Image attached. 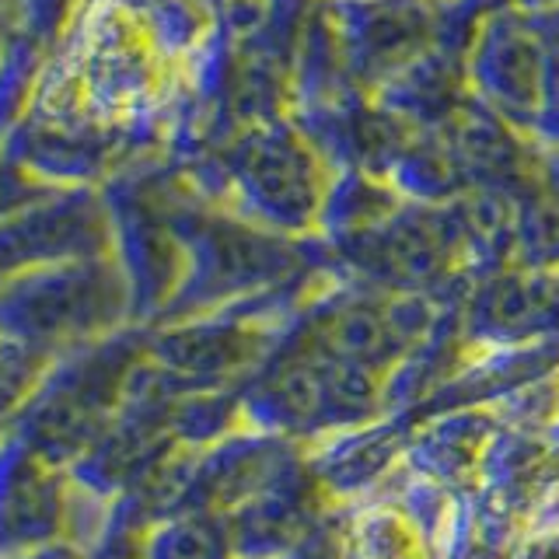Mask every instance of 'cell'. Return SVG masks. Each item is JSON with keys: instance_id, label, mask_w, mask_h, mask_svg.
Segmentation results:
<instances>
[{"instance_id": "1", "label": "cell", "mask_w": 559, "mask_h": 559, "mask_svg": "<svg viewBox=\"0 0 559 559\" xmlns=\"http://www.w3.org/2000/svg\"><path fill=\"white\" fill-rule=\"evenodd\" d=\"M112 409L116 384L109 360L98 349L57 354L4 430L22 437L49 465L70 468L112 427Z\"/></svg>"}, {"instance_id": "2", "label": "cell", "mask_w": 559, "mask_h": 559, "mask_svg": "<svg viewBox=\"0 0 559 559\" xmlns=\"http://www.w3.org/2000/svg\"><path fill=\"white\" fill-rule=\"evenodd\" d=\"M70 497L74 483L67 468L49 465L17 433L0 430V559L67 538Z\"/></svg>"}, {"instance_id": "3", "label": "cell", "mask_w": 559, "mask_h": 559, "mask_svg": "<svg viewBox=\"0 0 559 559\" xmlns=\"http://www.w3.org/2000/svg\"><path fill=\"white\" fill-rule=\"evenodd\" d=\"M0 430H4V427H0Z\"/></svg>"}]
</instances>
